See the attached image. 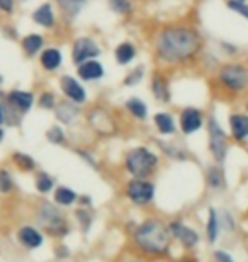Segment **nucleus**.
Here are the masks:
<instances>
[{
  "instance_id": "7ed1b4c3",
  "label": "nucleus",
  "mask_w": 248,
  "mask_h": 262,
  "mask_svg": "<svg viewBox=\"0 0 248 262\" xmlns=\"http://www.w3.org/2000/svg\"><path fill=\"white\" fill-rule=\"evenodd\" d=\"M158 155L146 146H134L124 157V167L134 179H148L158 167Z\"/></svg>"
},
{
  "instance_id": "aec40b11",
  "label": "nucleus",
  "mask_w": 248,
  "mask_h": 262,
  "mask_svg": "<svg viewBox=\"0 0 248 262\" xmlns=\"http://www.w3.org/2000/svg\"><path fill=\"white\" fill-rule=\"evenodd\" d=\"M20 46H22V51L26 56L33 58L38 53L43 51V46H44V38L38 33H31L28 36H24L22 41H20Z\"/></svg>"
},
{
  "instance_id": "de8ad7c7",
  "label": "nucleus",
  "mask_w": 248,
  "mask_h": 262,
  "mask_svg": "<svg viewBox=\"0 0 248 262\" xmlns=\"http://www.w3.org/2000/svg\"><path fill=\"white\" fill-rule=\"evenodd\" d=\"M246 113H248V102H246Z\"/></svg>"
},
{
  "instance_id": "423d86ee",
  "label": "nucleus",
  "mask_w": 248,
  "mask_h": 262,
  "mask_svg": "<svg viewBox=\"0 0 248 262\" xmlns=\"http://www.w3.org/2000/svg\"><path fill=\"white\" fill-rule=\"evenodd\" d=\"M208 135L211 154H213L216 162L223 164L226 154H228V135L224 133V129L221 128V124L213 116L208 119Z\"/></svg>"
},
{
  "instance_id": "2f4dec72",
  "label": "nucleus",
  "mask_w": 248,
  "mask_h": 262,
  "mask_svg": "<svg viewBox=\"0 0 248 262\" xmlns=\"http://www.w3.org/2000/svg\"><path fill=\"white\" fill-rule=\"evenodd\" d=\"M46 138H48V141L53 145H63L66 141L65 131H63L60 126H51L48 131H46Z\"/></svg>"
},
{
  "instance_id": "bb28decb",
  "label": "nucleus",
  "mask_w": 248,
  "mask_h": 262,
  "mask_svg": "<svg viewBox=\"0 0 248 262\" xmlns=\"http://www.w3.org/2000/svg\"><path fill=\"white\" fill-rule=\"evenodd\" d=\"M55 201H56V204H61V206H70V204H73L77 201V194H75V191L68 189V187H65V186L56 187Z\"/></svg>"
},
{
  "instance_id": "f3484780",
  "label": "nucleus",
  "mask_w": 248,
  "mask_h": 262,
  "mask_svg": "<svg viewBox=\"0 0 248 262\" xmlns=\"http://www.w3.org/2000/svg\"><path fill=\"white\" fill-rule=\"evenodd\" d=\"M55 114H56V119L63 124H72L75 119L78 118L80 114V109L75 102L72 101H63V102H58L56 107H55Z\"/></svg>"
},
{
  "instance_id": "39448f33",
  "label": "nucleus",
  "mask_w": 248,
  "mask_h": 262,
  "mask_svg": "<svg viewBox=\"0 0 248 262\" xmlns=\"http://www.w3.org/2000/svg\"><path fill=\"white\" fill-rule=\"evenodd\" d=\"M36 218H38V223L41 227L50 235H53V237H63V235L68 233L65 214H63L55 204L43 201L39 204L38 211H36Z\"/></svg>"
},
{
  "instance_id": "ddd939ff",
  "label": "nucleus",
  "mask_w": 248,
  "mask_h": 262,
  "mask_svg": "<svg viewBox=\"0 0 248 262\" xmlns=\"http://www.w3.org/2000/svg\"><path fill=\"white\" fill-rule=\"evenodd\" d=\"M168 230H170L172 237H175L184 247L192 249L199 244V233L196 232V230L189 228L187 225H184L181 222H172L170 225H168Z\"/></svg>"
},
{
  "instance_id": "a878e982",
  "label": "nucleus",
  "mask_w": 248,
  "mask_h": 262,
  "mask_svg": "<svg viewBox=\"0 0 248 262\" xmlns=\"http://www.w3.org/2000/svg\"><path fill=\"white\" fill-rule=\"evenodd\" d=\"M12 162L15 164V167L22 172H31L36 169V162L33 157L28 154H22V151H15L12 155Z\"/></svg>"
},
{
  "instance_id": "412c9836",
  "label": "nucleus",
  "mask_w": 248,
  "mask_h": 262,
  "mask_svg": "<svg viewBox=\"0 0 248 262\" xmlns=\"http://www.w3.org/2000/svg\"><path fill=\"white\" fill-rule=\"evenodd\" d=\"M17 240L28 249H38L43 245V235L33 227H22L17 232Z\"/></svg>"
},
{
  "instance_id": "f03ea898",
  "label": "nucleus",
  "mask_w": 248,
  "mask_h": 262,
  "mask_svg": "<svg viewBox=\"0 0 248 262\" xmlns=\"http://www.w3.org/2000/svg\"><path fill=\"white\" fill-rule=\"evenodd\" d=\"M170 230L160 220H148L134 230L133 242L140 254L146 257H162L170 249Z\"/></svg>"
},
{
  "instance_id": "4be33fe9",
  "label": "nucleus",
  "mask_w": 248,
  "mask_h": 262,
  "mask_svg": "<svg viewBox=\"0 0 248 262\" xmlns=\"http://www.w3.org/2000/svg\"><path fill=\"white\" fill-rule=\"evenodd\" d=\"M114 56L119 65H128L136 58V46L131 41H123V43L116 46Z\"/></svg>"
},
{
  "instance_id": "f257e3e1",
  "label": "nucleus",
  "mask_w": 248,
  "mask_h": 262,
  "mask_svg": "<svg viewBox=\"0 0 248 262\" xmlns=\"http://www.w3.org/2000/svg\"><path fill=\"white\" fill-rule=\"evenodd\" d=\"M204 39L200 33L186 24L163 26L153 41L155 58L163 65L191 63L202 51Z\"/></svg>"
},
{
  "instance_id": "72a5a7b5",
  "label": "nucleus",
  "mask_w": 248,
  "mask_h": 262,
  "mask_svg": "<svg viewBox=\"0 0 248 262\" xmlns=\"http://www.w3.org/2000/svg\"><path fill=\"white\" fill-rule=\"evenodd\" d=\"M14 109L9 106L7 101H0V126L4 124H14L12 118H14Z\"/></svg>"
},
{
  "instance_id": "4468645a",
  "label": "nucleus",
  "mask_w": 248,
  "mask_h": 262,
  "mask_svg": "<svg viewBox=\"0 0 248 262\" xmlns=\"http://www.w3.org/2000/svg\"><path fill=\"white\" fill-rule=\"evenodd\" d=\"M104 73H105L104 67L97 58L96 60H88V61H85V63L77 67V75L80 77V80H83V82L100 80V78L104 77Z\"/></svg>"
},
{
  "instance_id": "20e7f679",
  "label": "nucleus",
  "mask_w": 248,
  "mask_h": 262,
  "mask_svg": "<svg viewBox=\"0 0 248 262\" xmlns=\"http://www.w3.org/2000/svg\"><path fill=\"white\" fill-rule=\"evenodd\" d=\"M216 80L224 91L238 94L248 87V68L241 63H226L219 67Z\"/></svg>"
},
{
  "instance_id": "79ce46f5",
  "label": "nucleus",
  "mask_w": 248,
  "mask_h": 262,
  "mask_svg": "<svg viewBox=\"0 0 248 262\" xmlns=\"http://www.w3.org/2000/svg\"><path fill=\"white\" fill-rule=\"evenodd\" d=\"M221 48H224V53H228V55H236V53H238V48H236L235 45L221 43Z\"/></svg>"
},
{
  "instance_id": "a19ab883",
  "label": "nucleus",
  "mask_w": 248,
  "mask_h": 262,
  "mask_svg": "<svg viewBox=\"0 0 248 262\" xmlns=\"http://www.w3.org/2000/svg\"><path fill=\"white\" fill-rule=\"evenodd\" d=\"M214 259L218 260V262H235L228 254L224 252V250H216V252H214Z\"/></svg>"
},
{
  "instance_id": "5701e85b",
  "label": "nucleus",
  "mask_w": 248,
  "mask_h": 262,
  "mask_svg": "<svg viewBox=\"0 0 248 262\" xmlns=\"http://www.w3.org/2000/svg\"><path fill=\"white\" fill-rule=\"evenodd\" d=\"M153 121H155V126L158 129V133L160 135H173L175 133V121H173V116L170 113H156L155 116H153Z\"/></svg>"
},
{
  "instance_id": "a18cd8bd",
  "label": "nucleus",
  "mask_w": 248,
  "mask_h": 262,
  "mask_svg": "<svg viewBox=\"0 0 248 262\" xmlns=\"http://www.w3.org/2000/svg\"><path fill=\"white\" fill-rule=\"evenodd\" d=\"M0 83H4V77H2V73H0Z\"/></svg>"
},
{
  "instance_id": "37998d69",
  "label": "nucleus",
  "mask_w": 248,
  "mask_h": 262,
  "mask_svg": "<svg viewBox=\"0 0 248 262\" xmlns=\"http://www.w3.org/2000/svg\"><path fill=\"white\" fill-rule=\"evenodd\" d=\"M175 262H197L196 259H191V257H184L181 260H175Z\"/></svg>"
},
{
  "instance_id": "7c9ffc66",
  "label": "nucleus",
  "mask_w": 248,
  "mask_h": 262,
  "mask_svg": "<svg viewBox=\"0 0 248 262\" xmlns=\"http://www.w3.org/2000/svg\"><path fill=\"white\" fill-rule=\"evenodd\" d=\"M53 186H55V181H53V177L50 174H46V172H39L38 176H36V189L39 192H50L53 189Z\"/></svg>"
},
{
  "instance_id": "1a4fd4ad",
  "label": "nucleus",
  "mask_w": 248,
  "mask_h": 262,
  "mask_svg": "<svg viewBox=\"0 0 248 262\" xmlns=\"http://www.w3.org/2000/svg\"><path fill=\"white\" fill-rule=\"evenodd\" d=\"M87 121L96 133L112 135L116 131V123H114L112 114L102 106H94L91 111L87 113Z\"/></svg>"
},
{
  "instance_id": "c85d7f7f",
  "label": "nucleus",
  "mask_w": 248,
  "mask_h": 262,
  "mask_svg": "<svg viewBox=\"0 0 248 262\" xmlns=\"http://www.w3.org/2000/svg\"><path fill=\"white\" fill-rule=\"evenodd\" d=\"M206 181L208 184L213 187V189H219V187H224V176H223V170L219 167H209L208 169V174H206Z\"/></svg>"
},
{
  "instance_id": "ea45409f",
  "label": "nucleus",
  "mask_w": 248,
  "mask_h": 262,
  "mask_svg": "<svg viewBox=\"0 0 248 262\" xmlns=\"http://www.w3.org/2000/svg\"><path fill=\"white\" fill-rule=\"evenodd\" d=\"M123 262H148V260H146V255L143 254H129L124 255Z\"/></svg>"
},
{
  "instance_id": "2eb2a0df",
  "label": "nucleus",
  "mask_w": 248,
  "mask_h": 262,
  "mask_svg": "<svg viewBox=\"0 0 248 262\" xmlns=\"http://www.w3.org/2000/svg\"><path fill=\"white\" fill-rule=\"evenodd\" d=\"M33 23L41 26V28L44 29H53L56 26V17H55V9H53V5L50 2H44L41 4L38 9L33 12Z\"/></svg>"
},
{
  "instance_id": "e433bc0d",
  "label": "nucleus",
  "mask_w": 248,
  "mask_h": 262,
  "mask_svg": "<svg viewBox=\"0 0 248 262\" xmlns=\"http://www.w3.org/2000/svg\"><path fill=\"white\" fill-rule=\"evenodd\" d=\"M226 7H228L231 12H236L241 17L248 19V4L246 2H236V0H226Z\"/></svg>"
},
{
  "instance_id": "58836bf2",
  "label": "nucleus",
  "mask_w": 248,
  "mask_h": 262,
  "mask_svg": "<svg viewBox=\"0 0 248 262\" xmlns=\"http://www.w3.org/2000/svg\"><path fill=\"white\" fill-rule=\"evenodd\" d=\"M77 218L80 220L82 228L85 227V230H87L88 227H91V223H92V216H91V214H88V211H85V209H83V211H82V209H78V211H77Z\"/></svg>"
},
{
  "instance_id": "f704fd0d",
  "label": "nucleus",
  "mask_w": 248,
  "mask_h": 262,
  "mask_svg": "<svg viewBox=\"0 0 248 262\" xmlns=\"http://www.w3.org/2000/svg\"><path fill=\"white\" fill-rule=\"evenodd\" d=\"M56 96L53 94L51 91H46V92H43L39 96V99H38V106L41 107V109H55L56 107Z\"/></svg>"
},
{
  "instance_id": "c03bdc74",
  "label": "nucleus",
  "mask_w": 248,
  "mask_h": 262,
  "mask_svg": "<svg viewBox=\"0 0 248 262\" xmlns=\"http://www.w3.org/2000/svg\"><path fill=\"white\" fill-rule=\"evenodd\" d=\"M5 138V131H4V126H0V141Z\"/></svg>"
},
{
  "instance_id": "6e6552de",
  "label": "nucleus",
  "mask_w": 248,
  "mask_h": 262,
  "mask_svg": "<svg viewBox=\"0 0 248 262\" xmlns=\"http://www.w3.org/2000/svg\"><path fill=\"white\" fill-rule=\"evenodd\" d=\"M126 196L131 199L133 204H138V206H145L153 201V196H155V184L146 179H131L128 184H126Z\"/></svg>"
},
{
  "instance_id": "9b49d317",
  "label": "nucleus",
  "mask_w": 248,
  "mask_h": 262,
  "mask_svg": "<svg viewBox=\"0 0 248 262\" xmlns=\"http://www.w3.org/2000/svg\"><path fill=\"white\" fill-rule=\"evenodd\" d=\"M5 101H7V104L14 109L15 113L26 114L34 106V94L28 92V91L14 89V91H10L7 96H5Z\"/></svg>"
},
{
  "instance_id": "4c0bfd02",
  "label": "nucleus",
  "mask_w": 248,
  "mask_h": 262,
  "mask_svg": "<svg viewBox=\"0 0 248 262\" xmlns=\"http://www.w3.org/2000/svg\"><path fill=\"white\" fill-rule=\"evenodd\" d=\"M15 10V0H0V12L12 15Z\"/></svg>"
},
{
  "instance_id": "c756f323",
  "label": "nucleus",
  "mask_w": 248,
  "mask_h": 262,
  "mask_svg": "<svg viewBox=\"0 0 248 262\" xmlns=\"http://www.w3.org/2000/svg\"><path fill=\"white\" fill-rule=\"evenodd\" d=\"M109 9L119 15H128L133 12V2L131 0H107Z\"/></svg>"
},
{
  "instance_id": "c9c22d12",
  "label": "nucleus",
  "mask_w": 248,
  "mask_h": 262,
  "mask_svg": "<svg viewBox=\"0 0 248 262\" xmlns=\"http://www.w3.org/2000/svg\"><path fill=\"white\" fill-rule=\"evenodd\" d=\"M143 77H145V68L143 67H136L133 68L129 73H128V77L124 78V85H136V83H140L141 80H143Z\"/></svg>"
},
{
  "instance_id": "6ab92c4d",
  "label": "nucleus",
  "mask_w": 248,
  "mask_h": 262,
  "mask_svg": "<svg viewBox=\"0 0 248 262\" xmlns=\"http://www.w3.org/2000/svg\"><path fill=\"white\" fill-rule=\"evenodd\" d=\"M230 131L236 141H243L248 138V114L235 113L230 116Z\"/></svg>"
},
{
  "instance_id": "f8f14e48",
  "label": "nucleus",
  "mask_w": 248,
  "mask_h": 262,
  "mask_svg": "<svg viewBox=\"0 0 248 262\" xmlns=\"http://www.w3.org/2000/svg\"><path fill=\"white\" fill-rule=\"evenodd\" d=\"M204 116L197 107H184L181 111V129L184 135H194L202 128Z\"/></svg>"
},
{
  "instance_id": "dca6fc26",
  "label": "nucleus",
  "mask_w": 248,
  "mask_h": 262,
  "mask_svg": "<svg viewBox=\"0 0 248 262\" xmlns=\"http://www.w3.org/2000/svg\"><path fill=\"white\" fill-rule=\"evenodd\" d=\"M39 63L46 72H56L63 63V53L56 46L44 48L39 55Z\"/></svg>"
},
{
  "instance_id": "9d476101",
  "label": "nucleus",
  "mask_w": 248,
  "mask_h": 262,
  "mask_svg": "<svg viewBox=\"0 0 248 262\" xmlns=\"http://www.w3.org/2000/svg\"><path fill=\"white\" fill-rule=\"evenodd\" d=\"M60 89L68 101L75 104H83L87 101V92L80 82L72 75H63L60 78Z\"/></svg>"
},
{
  "instance_id": "cd10ccee",
  "label": "nucleus",
  "mask_w": 248,
  "mask_h": 262,
  "mask_svg": "<svg viewBox=\"0 0 248 262\" xmlns=\"http://www.w3.org/2000/svg\"><path fill=\"white\" fill-rule=\"evenodd\" d=\"M206 232H208L209 242L214 244L219 235V218H218V213H216L213 208L209 209V220H208V225H206Z\"/></svg>"
},
{
  "instance_id": "49530a36",
  "label": "nucleus",
  "mask_w": 248,
  "mask_h": 262,
  "mask_svg": "<svg viewBox=\"0 0 248 262\" xmlns=\"http://www.w3.org/2000/svg\"><path fill=\"white\" fill-rule=\"evenodd\" d=\"M236 2H246V0H236Z\"/></svg>"
},
{
  "instance_id": "393cba45",
  "label": "nucleus",
  "mask_w": 248,
  "mask_h": 262,
  "mask_svg": "<svg viewBox=\"0 0 248 262\" xmlns=\"http://www.w3.org/2000/svg\"><path fill=\"white\" fill-rule=\"evenodd\" d=\"M126 109L129 111V114L136 119H140V121H145L146 116H148V107H146V104L143 99L140 97H131L126 101Z\"/></svg>"
},
{
  "instance_id": "0eeeda50",
  "label": "nucleus",
  "mask_w": 248,
  "mask_h": 262,
  "mask_svg": "<svg viewBox=\"0 0 248 262\" xmlns=\"http://www.w3.org/2000/svg\"><path fill=\"white\" fill-rule=\"evenodd\" d=\"M100 55V46L96 39L88 36H80L72 45V61L77 67L85 63L88 60H96Z\"/></svg>"
},
{
  "instance_id": "473e14b6",
  "label": "nucleus",
  "mask_w": 248,
  "mask_h": 262,
  "mask_svg": "<svg viewBox=\"0 0 248 262\" xmlns=\"http://www.w3.org/2000/svg\"><path fill=\"white\" fill-rule=\"evenodd\" d=\"M14 189V179L7 169H0V192L7 194Z\"/></svg>"
},
{
  "instance_id": "b1692460",
  "label": "nucleus",
  "mask_w": 248,
  "mask_h": 262,
  "mask_svg": "<svg viewBox=\"0 0 248 262\" xmlns=\"http://www.w3.org/2000/svg\"><path fill=\"white\" fill-rule=\"evenodd\" d=\"M56 4H58V7H60L61 14L65 15L66 19H73L82 12L87 0H56Z\"/></svg>"
},
{
  "instance_id": "a211bd4d",
  "label": "nucleus",
  "mask_w": 248,
  "mask_h": 262,
  "mask_svg": "<svg viewBox=\"0 0 248 262\" xmlns=\"http://www.w3.org/2000/svg\"><path fill=\"white\" fill-rule=\"evenodd\" d=\"M151 92L155 96L156 101L160 102H168L170 101V87H168V80L165 78V75H162L160 72H155L151 77Z\"/></svg>"
}]
</instances>
